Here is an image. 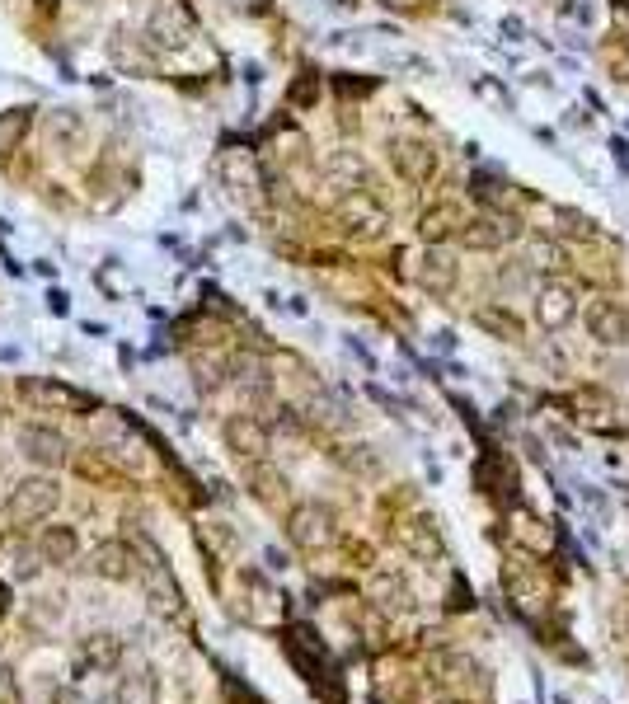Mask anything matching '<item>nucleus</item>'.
<instances>
[{
    "label": "nucleus",
    "instance_id": "6e6552de",
    "mask_svg": "<svg viewBox=\"0 0 629 704\" xmlns=\"http://www.w3.org/2000/svg\"><path fill=\"white\" fill-rule=\"evenodd\" d=\"M146 33H151L160 47H184L188 43V19L165 0V5H155V10H151V19H146Z\"/></svg>",
    "mask_w": 629,
    "mask_h": 704
},
{
    "label": "nucleus",
    "instance_id": "2eb2a0df",
    "mask_svg": "<svg viewBox=\"0 0 629 704\" xmlns=\"http://www.w3.org/2000/svg\"><path fill=\"white\" fill-rule=\"evenodd\" d=\"M94 568L104 573V578H132V554L123 545H104V550L94 554Z\"/></svg>",
    "mask_w": 629,
    "mask_h": 704
},
{
    "label": "nucleus",
    "instance_id": "f257e3e1",
    "mask_svg": "<svg viewBox=\"0 0 629 704\" xmlns=\"http://www.w3.org/2000/svg\"><path fill=\"white\" fill-rule=\"evenodd\" d=\"M57 503H62L57 479L33 475V479H24V484H15V493H10V521H15V526H33V521L52 517Z\"/></svg>",
    "mask_w": 629,
    "mask_h": 704
},
{
    "label": "nucleus",
    "instance_id": "aec40b11",
    "mask_svg": "<svg viewBox=\"0 0 629 704\" xmlns=\"http://www.w3.org/2000/svg\"><path fill=\"white\" fill-rule=\"evenodd\" d=\"M498 33H503L507 43H522V38H526V24H522V19H517V15H507L503 24H498Z\"/></svg>",
    "mask_w": 629,
    "mask_h": 704
},
{
    "label": "nucleus",
    "instance_id": "f3484780",
    "mask_svg": "<svg viewBox=\"0 0 629 704\" xmlns=\"http://www.w3.org/2000/svg\"><path fill=\"white\" fill-rule=\"evenodd\" d=\"M479 324H484V329H493V334H507V338L522 334V329H517V320H512L507 310H479Z\"/></svg>",
    "mask_w": 629,
    "mask_h": 704
},
{
    "label": "nucleus",
    "instance_id": "0eeeda50",
    "mask_svg": "<svg viewBox=\"0 0 629 704\" xmlns=\"http://www.w3.org/2000/svg\"><path fill=\"white\" fill-rule=\"evenodd\" d=\"M226 442H231V451H235V456L259 460L263 451H268V428H263L259 418L240 414V418H231V423H226Z\"/></svg>",
    "mask_w": 629,
    "mask_h": 704
},
{
    "label": "nucleus",
    "instance_id": "7ed1b4c3",
    "mask_svg": "<svg viewBox=\"0 0 629 704\" xmlns=\"http://www.w3.org/2000/svg\"><path fill=\"white\" fill-rule=\"evenodd\" d=\"M573 315H578V291L568 287V282H545V287H540V296H536L540 329H564Z\"/></svg>",
    "mask_w": 629,
    "mask_h": 704
},
{
    "label": "nucleus",
    "instance_id": "6ab92c4d",
    "mask_svg": "<svg viewBox=\"0 0 629 704\" xmlns=\"http://www.w3.org/2000/svg\"><path fill=\"white\" fill-rule=\"evenodd\" d=\"M536 263H540V268H559V263H564V249L550 245V240H540V245H536Z\"/></svg>",
    "mask_w": 629,
    "mask_h": 704
},
{
    "label": "nucleus",
    "instance_id": "f8f14e48",
    "mask_svg": "<svg viewBox=\"0 0 629 704\" xmlns=\"http://www.w3.org/2000/svg\"><path fill=\"white\" fill-rule=\"evenodd\" d=\"M80 550V540L71 526H47L43 536H38V554H43V564H71Z\"/></svg>",
    "mask_w": 629,
    "mask_h": 704
},
{
    "label": "nucleus",
    "instance_id": "9b49d317",
    "mask_svg": "<svg viewBox=\"0 0 629 704\" xmlns=\"http://www.w3.org/2000/svg\"><path fill=\"white\" fill-rule=\"evenodd\" d=\"M512 235H517L512 221L498 226V221H489V216H475V221H465V226H461L465 249H493V245H503V240H512Z\"/></svg>",
    "mask_w": 629,
    "mask_h": 704
},
{
    "label": "nucleus",
    "instance_id": "dca6fc26",
    "mask_svg": "<svg viewBox=\"0 0 629 704\" xmlns=\"http://www.w3.org/2000/svg\"><path fill=\"white\" fill-rule=\"evenodd\" d=\"M24 395L43 399V404H85L80 395H71V390H62V385H52V381H24Z\"/></svg>",
    "mask_w": 629,
    "mask_h": 704
},
{
    "label": "nucleus",
    "instance_id": "20e7f679",
    "mask_svg": "<svg viewBox=\"0 0 629 704\" xmlns=\"http://www.w3.org/2000/svg\"><path fill=\"white\" fill-rule=\"evenodd\" d=\"M19 451H24L33 465H47V470H52V465H62L66 460L71 446H66V437L57 428H38V423H29V428H19Z\"/></svg>",
    "mask_w": 629,
    "mask_h": 704
},
{
    "label": "nucleus",
    "instance_id": "9d476101",
    "mask_svg": "<svg viewBox=\"0 0 629 704\" xmlns=\"http://www.w3.org/2000/svg\"><path fill=\"white\" fill-rule=\"evenodd\" d=\"M456 273H461V268H456V259H451L446 249H428V254H423V268H418V282H423L432 296H442V291L456 287Z\"/></svg>",
    "mask_w": 629,
    "mask_h": 704
},
{
    "label": "nucleus",
    "instance_id": "f03ea898",
    "mask_svg": "<svg viewBox=\"0 0 629 704\" xmlns=\"http://www.w3.org/2000/svg\"><path fill=\"white\" fill-rule=\"evenodd\" d=\"M287 536H292V545H301V550H329L334 545V517H329V507H296L292 512V526H287Z\"/></svg>",
    "mask_w": 629,
    "mask_h": 704
},
{
    "label": "nucleus",
    "instance_id": "39448f33",
    "mask_svg": "<svg viewBox=\"0 0 629 704\" xmlns=\"http://www.w3.org/2000/svg\"><path fill=\"white\" fill-rule=\"evenodd\" d=\"M583 324L597 343H625L629 338V315L615 306V301H592V306L583 310Z\"/></svg>",
    "mask_w": 629,
    "mask_h": 704
},
{
    "label": "nucleus",
    "instance_id": "4468645a",
    "mask_svg": "<svg viewBox=\"0 0 629 704\" xmlns=\"http://www.w3.org/2000/svg\"><path fill=\"white\" fill-rule=\"evenodd\" d=\"M33 127V108H10V113H0V155H10L19 141L29 137Z\"/></svg>",
    "mask_w": 629,
    "mask_h": 704
},
{
    "label": "nucleus",
    "instance_id": "ddd939ff",
    "mask_svg": "<svg viewBox=\"0 0 629 704\" xmlns=\"http://www.w3.org/2000/svg\"><path fill=\"white\" fill-rule=\"evenodd\" d=\"M47 137L57 141V146H76L85 137V118H80L76 108H57V113H47Z\"/></svg>",
    "mask_w": 629,
    "mask_h": 704
},
{
    "label": "nucleus",
    "instance_id": "1a4fd4ad",
    "mask_svg": "<svg viewBox=\"0 0 629 704\" xmlns=\"http://www.w3.org/2000/svg\"><path fill=\"white\" fill-rule=\"evenodd\" d=\"M461 226H465L461 207L442 202V207H428V212H423V221H418V235H423L428 245H442V240H451V235H461Z\"/></svg>",
    "mask_w": 629,
    "mask_h": 704
},
{
    "label": "nucleus",
    "instance_id": "423d86ee",
    "mask_svg": "<svg viewBox=\"0 0 629 704\" xmlns=\"http://www.w3.org/2000/svg\"><path fill=\"white\" fill-rule=\"evenodd\" d=\"M390 151H395L399 174H404V179H414V184H428L432 174H437V155H432L428 141H395Z\"/></svg>",
    "mask_w": 629,
    "mask_h": 704
},
{
    "label": "nucleus",
    "instance_id": "412c9836",
    "mask_svg": "<svg viewBox=\"0 0 629 704\" xmlns=\"http://www.w3.org/2000/svg\"><path fill=\"white\" fill-rule=\"evenodd\" d=\"M611 155H615V165H620V174H629V146L625 141H611Z\"/></svg>",
    "mask_w": 629,
    "mask_h": 704
},
{
    "label": "nucleus",
    "instance_id": "a211bd4d",
    "mask_svg": "<svg viewBox=\"0 0 629 704\" xmlns=\"http://www.w3.org/2000/svg\"><path fill=\"white\" fill-rule=\"evenodd\" d=\"M0 704H24L19 700V681H15V672L0 662Z\"/></svg>",
    "mask_w": 629,
    "mask_h": 704
}]
</instances>
